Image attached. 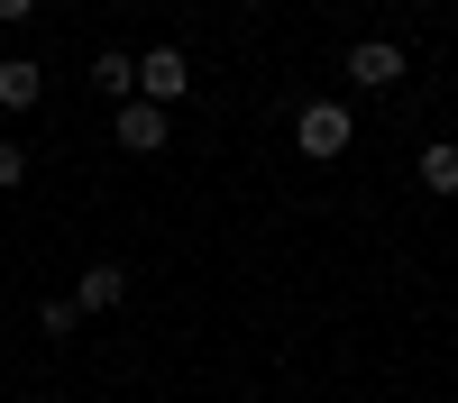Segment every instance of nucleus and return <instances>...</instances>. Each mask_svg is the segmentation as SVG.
Wrapping results in <instances>:
<instances>
[{
    "label": "nucleus",
    "mask_w": 458,
    "mask_h": 403,
    "mask_svg": "<svg viewBox=\"0 0 458 403\" xmlns=\"http://www.w3.org/2000/svg\"><path fill=\"white\" fill-rule=\"evenodd\" d=\"M349 138H358V110H349V101H302V110H293V147H302L312 165L349 156Z\"/></svg>",
    "instance_id": "obj_1"
},
{
    "label": "nucleus",
    "mask_w": 458,
    "mask_h": 403,
    "mask_svg": "<svg viewBox=\"0 0 458 403\" xmlns=\"http://www.w3.org/2000/svg\"><path fill=\"white\" fill-rule=\"evenodd\" d=\"M183 92H193V55H183V46H147L138 55V101H183Z\"/></svg>",
    "instance_id": "obj_2"
},
{
    "label": "nucleus",
    "mask_w": 458,
    "mask_h": 403,
    "mask_svg": "<svg viewBox=\"0 0 458 403\" xmlns=\"http://www.w3.org/2000/svg\"><path fill=\"white\" fill-rule=\"evenodd\" d=\"M110 138H120L129 156H157V147L174 138V110H157V101H120V110H110Z\"/></svg>",
    "instance_id": "obj_3"
},
{
    "label": "nucleus",
    "mask_w": 458,
    "mask_h": 403,
    "mask_svg": "<svg viewBox=\"0 0 458 403\" xmlns=\"http://www.w3.org/2000/svg\"><path fill=\"white\" fill-rule=\"evenodd\" d=\"M403 64H412V55L394 46V37H358V46H349V83H358V92H394Z\"/></svg>",
    "instance_id": "obj_4"
},
{
    "label": "nucleus",
    "mask_w": 458,
    "mask_h": 403,
    "mask_svg": "<svg viewBox=\"0 0 458 403\" xmlns=\"http://www.w3.org/2000/svg\"><path fill=\"white\" fill-rule=\"evenodd\" d=\"M120 303H129V266L120 256H92V266L73 275V312L92 321V312H120Z\"/></svg>",
    "instance_id": "obj_5"
},
{
    "label": "nucleus",
    "mask_w": 458,
    "mask_h": 403,
    "mask_svg": "<svg viewBox=\"0 0 458 403\" xmlns=\"http://www.w3.org/2000/svg\"><path fill=\"white\" fill-rule=\"evenodd\" d=\"M412 183H422L431 202H449V193H458V138H431L422 156H412Z\"/></svg>",
    "instance_id": "obj_6"
},
{
    "label": "nucleus",
    "mask_w": 458,
    "mask_h": 403,
    "mask_svg": "<svg viewBox=\"0 0 458 403\" xmlns=\"http://www.w3.org/2000/svg\"><path fill=\"white\" fill-rule=\"evenodd\" d=\"M37 92H47V73L28 55H0V110H37Z\"/></svg>",
    "instance_id": "obj_7"
},
{
    "label": "nucleus",
    "mask_w": 458,
    "mask_h": 403,
    "mask_svg": "<svg viewBox=\"0 0 458 403\" xmlns=\"http://www.w3.org/2000/svg\"><path fill=\"white\" fill-rule=\"evenodd\" d=\"M92 92H110V101H138V55H92Z\"/></svg>",
    "instance_id": "obj_8"
},
{
    "label": "nucleus",
    "mask_w": 458,
    "mask_h": 403,
    "mask_svg": "<svg viewBox=\"0 0 458 403\" xmlns=\"http://www.w3.org/2000/svg\"><path fill=\"white\" fill-rule=\"evenodd\" d=\"M37 330H47V340H73V330H83V312H73V293H47V303H37Z\"/></svg>",
    "instance_id": "obj_9"
},
{
    "label": "nucleus",
    "mask_w": 458,
    "mask_h": 403,
    "mask_svg": "<svg viewBox=\"0 0 458 403\" xmlns=\"http://www.w3.org/2000/svg\"><path fill=\"white\" fill-rule=\"evenodd\" d=\"M19 183H28V147L0 138V193H19Z\"/></svg>",
    "instance_id": "obj_10"
},
{
    "label": "nucleus",
    "mask_w": 458,
    "mask_h": 403,
    "mask_svg": "<svg viewBox=\"0 0 458 403\" xmlns=\"http://www.w3.org/2000/svg\"><path fill=\"white\" fill-rule=\"evenodd\" d=\"M28 10H37V0H0V28H19V19H28Z\"/></svg>",
    "instance_id": "obj_11"
}]
</instances>
